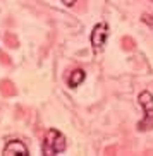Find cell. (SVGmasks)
I'll return each instance as SVG.
<instances>
[{"label": "cell", "mask_w": 153, "mask_h": 156, "mask_svg": "<svg viewBox=\"0 0 153 156\" xmlns=\"http://www.w3.org/2000/svg\"><path fill=\"white\" fill-rule=\"evenodd\" d=\"M67 146L65 142L64 134L59 132L57 129H48L45 134V139H43V146H42V151L43 154L50 156V154H59L62 153Z\"/></svg>", "instance_id": "1"}, {"label": "cell", "mask_w": 153, "mask_h": 156, "mask_svg": "<svg viewBox=\"0 0 153 156\" xmlns=\"http://www.w3.org/2000/svg\"><path fill=\"white\" fill-rule=\"evenodd\" d=\"M139 105L143 106L144 110V119L138 124L139 130H146V129H151L153 125V96L150 91H141L139 93Z\"/></svg>", "instance_id": "2"}, {"label": "cell", "mask_w": 153, "mask_h": 156, "mask_svg": "<svg viewBox=\"0 0 153 156\" xmlns=\"http://www.w3.org/2000/svg\"><path fill=\"white\" fill-rule=\"evenodd\" d=\"M107 38H108V26H107V23L95 24V28H93V31H91V38H89L95 53H100V51L103 50Z\"/></svg>", "instance_id": "3"}, {"label": "cell", "mask_w": 153, "mask_h": 156, "mask_svg": "<svg viewBox=\"0 0 153 156\" xmlns=\"http://www.w3.org/2000/svg\"><path fill=\"white\" fill-rule=\"evenodd\" d=\"M29 151L26 144L19 139H14V141H9L4 147V156H28Z\"/></svg>", "instance_id": "4"}, {"label": "cell", "mask_w": 153, "mask_h": 156, "mask_svg": "<svg viewBox=\"0 0 153 156\" xmlns=\"http://www.w3.org/2000/svg\"><path fill=\"white\" fill-rule=\"evenodd\" d=\"M84 77H86L84 70H83V69H76V70H72V74L69 76V79H67V84H69L71 87H78L79 84L84 81Z\"/></svg>", "instance_id": "5"}, {"label": "cell", "mask_w": 153, "mask_h": 156, "mask_svg": "<svg viewBox=\"0 0 153 156\" xmlns=\"http://www.w3.org/2000/svg\"><path fill=\"white\" fill-rule=\"evenodd\" d=\"M143 21L146 24H151V26H153V16H143Z\"/></svg>", "instance_id": "6"}, {"label": "cell", "mask_w": 153, "mask_h": 156, "mask_svg": "<svg viewBox=\"0 0 153 156\" xmlns=\"http://www.w3.org/2000/svg\"><path fill=\"white\" fill-rule=\"evenodd\" d=\"M76 2H78V0H62V4H65V5H69V7H71V5H74Z\"/></svg>", "instance_id": "7"}]
</instances>
